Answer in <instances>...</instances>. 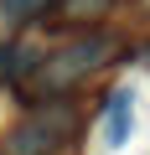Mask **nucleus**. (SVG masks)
I'll return each instance as SVG.
<instances>
[{"mask_svg": "<svg viewBox=\"0 0 150 155\" xmlns=\"http://www.w3.org/2000/svg\"><path fill=\"white\" fill-rule=\"evenodd\" d=\"M104 57H109V41H104V36H78V41H67L62 52L47 57L42 83H47V88H67V83H78V78H88Z\"/></svg>", "mask_w": 150, "mask_h": 155, "instance_id": "obj_1", "label": "nucleus"}, {"mask_svg": "<svg viewBox=\"0 0 150 155\" xmlns=\"http://www.w3.org/2000/svg\"><path fill=\"white\" fill-rule=\"evenodd\" d=\"M67 129V119H57V124H47V114H31V119H21L11 134H5V155H47L52 150V140Z\"/></svg>", "mask_w": 150, "mask_h": 155, "instance_id": "obj_2", "label": "nucleus"}, {"mask_svg": "<svg viewBox=\"0 0 150 155\" xmlns=\"http://www.w3.org/2000/svg\"><path fill=\"white\" fill-rule=\"evenodd\" d=\"M129 134H135V88H114V98L104 109V145L124 150Z\"/></svg>", "mask_w": 150, "mask_h": 155, "instance_id": "obj_3", "label": "nucleus"}, {"mask_svg": "<svg viewBox=\"0 0 150 155\" xmlns=\"http://www.w3.org/2000/svg\"><path fill=\"white\" fill-rule=\"evenodd\" d=\"M62 11H67L72 21H93V16L109 11V0H62Z\"/></svg>", "mask_w": 150, "mask_h": 155, "instance_id": "obj_4", "label": "nucleus"}, {"mask_svg": "<svg viewBox=\"0 0 150 155\" xmlns=\"http://www.w3.org/2000/svg\"><path fill=\"white\" fill-rule=\"evenodd\" d=\"M52 0H0V11H5L11 21H26V16H36V11H47Z\"/></svg>", "mask_w": 150, "mask_h": 155, "instance_id": "obj_5", "label": "nucleus"}, {"mask_svg": "<svg viewBox=\"0 0 150 155\" xmlns=\"http://www.w3.org/2000/svg\"><path fill=\"white\" fill-rule=\"evenodd\" d=\"M21 57H26V52H21V47H0V83H5V78H16V72H21V67H26V62H21Z\"/></svg>", "mask_w": 150, "mask_h": 155, "instance_id": "obj_6", "label": "nucleus"}]
</instances>
